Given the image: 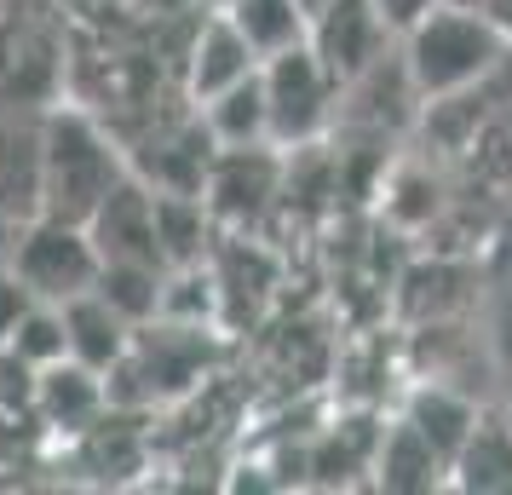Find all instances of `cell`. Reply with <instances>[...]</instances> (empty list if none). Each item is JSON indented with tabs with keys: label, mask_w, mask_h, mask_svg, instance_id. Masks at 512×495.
<instances>
[{
	"label": "cell",
	"mask_w": 512,
	"mask_h": 495,
	"mask_svg": "<svg viewBox=\"0 0 512 495\" xmlns=\"http://www.w3.org/2000/svg\"><path fill=\"white\" fill-rule=\"evenodd\" d=\"M369 6L380 12V24L392 29V35H409V29H415L420 18L438 6V0H369Z\"/></svg>",
	"instance_id": "7402d4cb"
},
{
	"label": "cell",
	"mask_w": 512,
	"mask_h": 495,
	"mask_svg": "<svg viewBox=\"0 0 512 495\" xmlns=\"http://www.w3.org/2000/svg\"><path fill=\"white\" fill-rule=\"evenodd\" d=\"M0 208L18 219L41 213V116H0Z\"/></svg>",
	"instance_id": "8fae6325"
},
{
	"label": "cell",
	"mask_w": 512,
	"mask_h": 495,
	"mask_svg": "<svg viewBox=\"0 0 512 495\" xmlns=\"http://www.w3.org/2000/svg\"><path fill=\"white\" fill-rule=\"evenodd\" d=\"M282 196V150L277 144H225L208 156L202 173V202H208L213 225L225 231H248L265 219V208Z\"/></svg>",
	"instance_id": "5b68a950"
},
{
	"label": "cell",
	"mask_w": 512,
	"mask_h": 495,
	"mask_svg": "<svg viewBox=\"0 0 512 495\" xmlns=\"http://www.w3.org/2000/svg\"><path fill=\"white\" fill-rule=\"evenodd\" d=\"M455 6H478V0H455Z\"/></svg>",
	"instance_id": "484cf974"
},
{
	"label": "cell",
	"mask_w": 512,
	"mask_h": 495,
	"mask_svg": "<svg viewBox=\"0 0 512 495\" xmlns=\"http://www.w3.org/2000/svg\"><path fill=\"white\" fill-rule=\"evenodd\" d=\"M162 283H167V265H133V260H104L98 265V294L110 300V306L144 329V323H156L162 317Z\"/></svg>",
	"instance_id": "ac0fdd59"
},
{
	"label": "cell",
	"mask_w": 512,
	"mask_h": 495,
	"mask_svg": "<svg viewBox=\"0 0 512 495\" xmlns=\"http://www.w3.org/2000/svg\"><path fill=\"white\" fill-rule=\"evenodd\" d=\"M58 311H64V352H70L75 363H87V369H98V375H110L121 357H127V346H133V323H127L98 288L64 300Z\"/></svg>",
	"instance_id": "30bf717a"
},
{
	"label": "cell",
	"mask_w": 512,
	"mask_h": 495,
	"mask_svg": "<svg viewBox=\"0 0 512 495\" xmlns=\"http://www.w3.org/2000/svg\"><path fill=\"white\" fill-rule=\"evenodd\" d=\"M208 236H213V213L202 202V190H156V242H162L167 265L208 260Z\"/></svg>",
	"instance_id": "5bb4252c"
},
{
	"label": "cell",
	"mask_w": 512,
	"mask_h": 495,
	"mask_svg": "<svg viewBox=\"0 0 512 495\" xmlns=\"http://www.w3.org/2000/svg\"><path fill=\"white\" fill-rule=\"evenodd\" d=\"M507 426H512V415H507Z\"/></svg>",
	"instance_id": "83f0119b"
},
{
	"label": "cell",
	"mask_w": 512,
	"mask_h": 495,
	"mask_svg": "<svg viewBox=\"0 0 512 495\" xmlns=\"http://www.w3.org/2000/svg\"><path fill=\"white\" fill-rule=\"evenodd\" d=\"M98 260H133V265H167L162 242H156V190L139 173H127L87 219Z\"/></svg>",
	"instance_id": "52a82bcc"
},
{
	"label": "cell",
	"mask_w": 512,
	"mask_h": 495,
	"mask_svg": "<svg viewBox=\"0 0 512 495\" xmlns=\"http://www.w3.org/2000/svg\"><path fill=\"white\" fill-rule=\"evenodd\" d=\"M323 6H334V0H300V12H305V18H317Z\"/></svg>",
	"instance_id": "d4e9b609"
},
{
	"label": "cell",
	"mask_w": 512,
	"mask_h": 495,
	"mask_svg": "<svg viewBox=\"0 0 512 495\" xmlns=\"http://www.w3.org/2000/svg\"><path fill=\"white\" fill-rule=\"evenodd\" d=\"M392 41L397 35L380 24V12H374L369 0H334V6H323V12L311 18V29H305V47L323 58V70L334 75L340 87L357 81L369 64H380Z\"/></svg>",
	"instance_id": "8992f818"
},
{
	"label": "cell",
	"mask_w": 512,
	"mask_h": 495,
	"mask_svg": "<svg viewBox=\"0 0 512 495\" xmlns=\"http://www.w3.org/2000/svg\"><path fill=\"white\" fill-rule=\"evenodd\" d=\"M104 409H110V380L98 375V369H87V363H75V357H58V363H47L35 375V409H29V421H41L58 438H81Z\"/></svg>",
	"instance_id": "ba28073f"
},
{
	"label": "cell",
	"mask_w": 512,
	"mask_h": 495,
	"mask_svg": "<svg viewBox=\"0 0 512 495\" xmlns=\"http://www.w3.org/2000/svg\"><path fill=\"white\" fill-rule=\"evenodd\" d=\"M478 12L489 18V29L507 41V52H512V0H478Z\"/></svg>",
	"instance_id": "603a6c76"
},
{
	"label": "cell",
	"mask_w": 512,
	"mask_h": 495,
	"mask_svg": "<svg viewBox=\"0 0 512 495\" xmlns=\"http://www.w3.org/2000/svg\"><path fill=\"white\" fill-rule=\"evenodd\" d=\"M369 472L386 484V490H432V484H443V478H449V461H443L438 449L426 444L409 421H397L392 432L380 438Z\"/></svg>",
	"instance_id": "9a60e30c"
},
{
	"label": "cell",
	"mask_w": 512,
	"mask_h": 495,
	"mask_svg": "<svg viewBox=\"0 0 512 495\" xmlns=\"http://www.w3.org/2000/svg\"><path fill=\"white\" fill-rule=\"evenodd\" d=\"M397 58L409 70L420 104H443V98H461L466 87H478L484 75H495V64L507 58V41L489 29L478 6L438 0L409 35H397Z\"/></svg>",
	"instance_id": "6da1fadb"
},
{
	"label": "cell",
	"mask_w": 512,
	"mask_h": 495,
	"mask_svg": "<svg viewBox=\"0 0 512 495\" xmlns=\"http://www.w3.org/2000/svg\"><path fill=\"white\" fill-rule=\"evenodd\" d=\"M202 110V127H208L213 150L225 144H271V116H265V87H259V70L231 81L225 93H213Z\"/></svg>",
	"instance_id": "7c38bea8"
},
{
	"label": "cell",
	"mask_w": 512,
	"mask_h": 495,
	"mask_svg": "<svg viewBox=\"0 0 512 495\" xmlns=\"http://www.w3.org/2000/svg\"><path fill=\"white\" fill-rule=\"evenodd\" d=\"M403 421L415 426L443 461H455V449L466 444V432L478 426V409L461 392H449V386H420L415 398H409V409H403Z\"/></svg>",
	"instance_id": "e0dca14e"
},
{
	"label": "cell",
	"mask_w": 512,
	"mask_h": 495,
	"mask_svg": "<svg viewBox=\"0 0 512 495\" xmlns=\"http://www.w3.org/2000/svg\"><path fill=\"white\" fill-rule=\"evenodd\" d=\"M213 6H231V0H213Z\"/></svg>",
	"instance_id": "4316f807"
},
{
	"label": "cell",
	"mask_w": 512,
	"mask_h": 495,
	"mask_svg": "<svg viewBox=\"0 0 512 495\" xmlns=\"http://www.w3.org/2000/svg\"><path fill=\"white\" fill-rule=\"evenodd\" d=\"M0 352L24 357L29 369H47V363H58V357H70V352H64V311L47 306V300H35V306L24 311V323L12 329V340H6Z\"/></svg>",
	"instance_id": "d6986e66"
},
{
	"label": "cell",
	"mask_w": 512,
	"mask_h": 495,
	"mask_svg": "<svg viewBox=\"0 0 512 495\" xmlns=\"http://www.w3.org/2000/svg\"><path fill=\"white\" fill-rule=\"evenodd\" d=\"M18 225H24L18 213H6V208H0V265L12 260V242H18Z\"/></svg>",
	"instance_id": "cb8c5ba5"
},
{
	"label": "cell",
	"mask_w": 512,
	"mask_h": 495,
	"mask_svg": "<svg viewBox=\"0 0 512 495\" xmlns=\"http://www.w3.org/2000/svg\"><path fill=\"white\" fill-rule=\"evenodd\" d=\"M29 306H35V294L18 283V271H12V265H0V346L12 340V329L24 323Z\"/></svg>",
	"instance_id": "44dd1931"
},
{
	"label": "cell",
	"mask_w": 512,
	"mask_h": 495,
	"mask_svg": "<svg viewBox=\"0 0 512 495\" xmlns=\"http://www.w3.org/2000/svg\"><path fill=\"white\" fill-rule=\"evenodd\" d=\"M259 87H265V116L277 150H311L340 116V81L323 70V58L305 47L259 58Z\"/></svg>",
	"instance_id": "3957f363"
},
{
	"label": "cell",
	"mask_w": 512,
	"mask_h": 495,
	"mask_svg": "<svg viewBox=\"0 0 512 495\" xmlns=\"http://www.w3.org/2000/svg\"><path fill=\"white\" fill-rule=\"evenodd\" d=\"M35 375L41 369H29L24 357L0 352V415H29L35 409Z\"/></svg>",
	"instance_id": "ffe728a7"
},
{
	"label": "cell",
	"mask_w": 512,
	"mask_h": 495,
	"mask_svg": "<svg viewBox=\"0 0 512 495\" xmlns=\"http://www.w3.org/2000/svg\"><path fill=\"white\" fill-rule=\"evenodd\" d=\"M219 12L242 29V41H248L259 58L300 47L305 29H311V18L300 12V0H231V6H219Z\"/></svg>",
	"instance_id": "2e32d148"
},
{
	"label": "cell",
	"mask_w": 512,
	"mask_h": 495,
	"mask_svg": "<svg viewBox=\"0 0 512 495\" xmlns=\"http://www.w3.org/2000/svg\"><path fill=\"white\" fill-rule=\"evenodd\" d=\"M449 484L455 490H478V495H507L512 490V426L501 421H478L466 432V444L449 461Z\"/></svg>",
	"instance_id": "4fadbf2b"
},
{
	"label": "cell",
	"mask_w": 512,
	"mask_h": 495,
	"mask_svg": "<svg viewBox=\"0 0 512 495\" xmlns=\"http://www.w3.org/2000/svg\"><path fill=\"white\" fill-rule=\"evenodd\" d=\"M116 139L87 110H47L41 116V213L87 225L93 208L127 179Z\"/></svg>",
	"instance_id": "7a4b0ae2"
},
{
	"label": "cell",
	"mask_w": 512,
	"mask_h": 495,
	"mask_svg": "<svg viewBox=\"0 0 512 495\" xmlns=\"http://www.w3.org/2000/svg\"><path fill=\"white\" fill-rule=\"evenodd\" d=\"M12 271H18V283L35 294V300H47V306H64L75 294H87L98 283V248L87 225H75V219H52V213H29L24 225H18V242H12Z\"/></svg>",
	"instance_id": "277c9868"
},
{
	"label": "cell",
	"mask_w": 512,
	"mask_h": 495,
	"mask_svg": "<svg viewBox=\"0 0 512 495\" xmlns=\"http://www.w3.org/2000/svg\"><path fill=\"white\" fill-rule=\"evenodd\" d=\"M254 70H259V52L242 41V29L225 12H213L185 52V93H190V104H208L213 93H225L231 81H242Z\"/></svg>",
	"instance_id": "9c48e42d"
}]
</instances>
